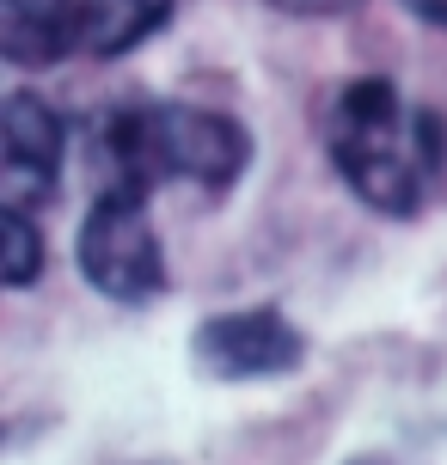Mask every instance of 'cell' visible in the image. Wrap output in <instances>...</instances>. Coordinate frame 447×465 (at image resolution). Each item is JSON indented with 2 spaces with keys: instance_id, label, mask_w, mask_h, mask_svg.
Wrapping results in <instances>:
<instances>
[{
  "instance_id": "13",
  "label": "cell",
  "mask_w": 447,
  "mask_h": 465,
  "mask_svg": "<svg viewBox=\"0 0 447 465\" xmlns=\"http://www.w3.org/2000/svg\"><path fill=\"white\" fill-rule=\"evenodd\" d=\"M355 465H374V460H355Z\"/></svg>"
},
{
  "instance_id": "3",
  "label": "cell",
  "mask_w": 447,
  "mask_h": 465,
  "mask_svg": "<svg viewBox=\"0 0 447 465\" xmlns=\"http://www.w3.org/2000/svg\"><path fill=\"white\" fill-rule=\"evenodd\" d=\"M301 331L288 325L276 306H252V312H214L209 325L190 337V361L209 380H276V373L301 368Z\"/></svg>"
},
{
  "instance_id": "2",
  "label": "cell",
  "mask_w": 447,
  "mask_h": 465,
  "mask_svg": "<svg viewBox=\"0 0 447 465\" xmlns=\"http://www.w3.org/2000/svg\"><path fill=\"white\" fill-rule=\"evenodd\" d=\"M80 276L111 301H154L165 288V252L147 221V196L98 190L93 214L80 221Z\"/></svg>"
},
{
  "instance_id": "6",
  "label": "cell",
  "mask_w": 447,
  "mask_h": 465,
  "mask_svg": "<svg viewBox=\"0 0 447 465\" xmlns=\"http://www.w3.org/2000/svg\"><path fill=\"white\" fill-rule=\"evenodd\" d=\"M160 178H172V172H165V147H160V104L111 111L93 135V184L147 196Z\"/></svg>"
},
{
  "instance_id": "5",
  "label": "cell",
  "mask_w": 447,
  "mask_h": 465,
  "mask_svg": "<svg viewBox=\"0 0 447 465\" xmlns=\"http://www.w3.org/2000/svg\"><path fill=\"white\" fill-rule=\"evenodd\" d=\"M160 147L172 178H190V184L209 190H227L252 160V141L233 116L190 111V104H160Z\"/></svg>"
},
{
  "instance_id": "7",
  "label": "cell",
  "mask_w": 447,
  "mask_h": 465,
  "mask_svg": "<svg viewBox=\"0 0 447 465\" xmlns=\"http://www.w3.org/2000/svg\"><path fill=\"white\" fill-rule=\"evenodd\" d=\"M80 49V0H0V55L13 68H49Z\"/></svg>"
},
{
  "instance_id": "12",
  "label": "cell",
  "mask_w": 447,
  "mask_h": 465,
  "mask_svg": "<svg viewBox=\"0 0 447 465\" xmlns=\"http://www.w3.org/2000/svg\"><path fill=\"white\" fill-rule=\"evenodd\" d=\"M417 19H429V25H447V0H404Z\"/></svg>"
},
{
  "instance_id": "10",
  "label": "cell",
  "mask_w": 447,
  "mask_h": 465,
  "mask_svg": "<svg viewBox=\"0 0 447 465\" xmlns=\"http://www.w3.org/2000/svg\"><path fill=\"white\" fill-rule=\"evenodd\" d=\"M411 141H417L423 172H429V178H442V172H447V123L435 111H417V116H411Z\"/></svg>"
},
{
  "instance_id": "4",
  "label": "cell",
  "mask_w": 447,
  "mask_h": 465,
  "mask_svg": "<svg viewBox=\"0 0 447 465\" xmlns=\"http://www.w3.org/2000/svg\"><path fill=\"white\" fill-rule=\"evenodd\" d=\"M62 116L37 93L0 98V203L6 209H44L62 184Z\"/></svg>"
},
{
  "instance_id": "1",
  "label": "cell",
  "mask_w": 447,
  "mask_h": 465,
  "mask_svg": "<svg viewBox=\"0 0 447 465\" xmlns=\"http://www.w3.org/2000/svg\"><path fill=\"white\" fill-rule=\"evenodd\" d=\"M331 160L350 190L380 214H417L423 203V160L417 141L404 147V104L392 80H350L331 111Z\"/></svg>"
},
{
  "instance_id": "8",
  "label": "cell",
  "mask_w": 447,
  "mask_h": 465,
  "mask_svg": "<svg viewBox=\"0 0 447 465\" xmlns=\"http://www.w3.org/2000/svg\"><path fill=\"white\" fill-rule=\"evenodd\" d=\"M178 0H80V49L86 55H129L147 44Z\"/></svg>"
},
{
  "instance_id": "11",
  "label": "cell",
  "mask_w": 447,
  "mask_h": 465,
  "mask_svg": "<svg viewBox=\"0 0 447 465\" xmlns=\"http://www.w3.org/2000/svg\"><path fill=\"white\" fill-rule=\"evenodd\" d=\"M270 6H283V13H343L355 0H270Z\"/></svg>"
},
{
  "instance_id": "9",
  "label": "cell",
  "mask_w": 447,
  "mask_h": 465,
  "mask_svg": "<svg viewBox=\"0 0 447 465\" xmlns=\"http://www.w3.org/2000/svg\"><path fill=\"white\" fill-rule=\"evenodd\" d=\"M37 276H44V239L31 227V209H6L0 214V282L31 288Z\"/></svg>"
}]
</instances>
